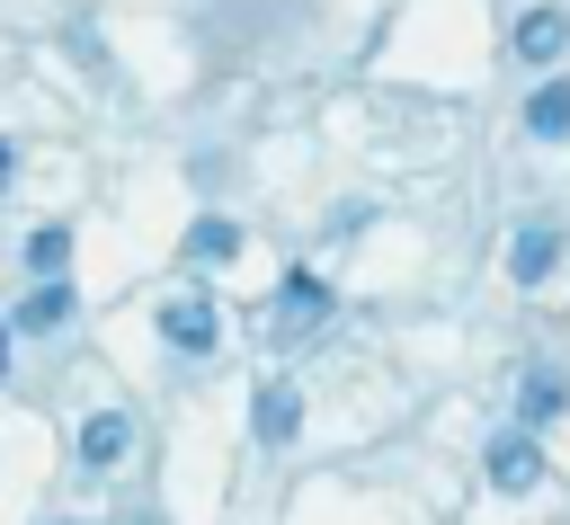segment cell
I'll use <instances>...</instances> for the list:
<instances>
[{"label":"cell","instance_id":"cell-11","mask_svg":"<svg viewBox=\"0 0 570 525\" xmlns=\"http://www.w3.org/2000/svg\"><path fill=\"white\" fill-rule=\"evenodd\" d=\"M561 400H570V383H561L552 365H525V383H517V418L543 427V418H561Z\"/></svg>","mask_w":570,"mask_h":525},{"label":"cell","instance_id":"cell-1","mask_svg":"<svg viewBox=\"0 0 570 525\" xmlns=\"http://www.w3.org/2000/svg\"><path fill=\"white\" fill-rule=\"evenodd\" d=\"M508 44H517V62L525 71H552L561 53H570V9H517V27H508Z\"/></svg>","mask_w":570,"mask_h":525},{"label":"cell","instance_id":"cell-2","mask_svg":"<svg viewBox=\"0 0 570 525\" xmlns=\"http://www.w3.org/2000/svg\"><path fill=\"white\" fill-rule=\"evenodd\" d=\"M330 303H338V294H330L312 267H294V276L276 285V338H303V329H321V320H330Z\"/></svg>","mask_w":570,"mask_h":525},{"label":"cell","instance_id":"cell-9","mask_svg":"<svg viewBox=\"0 0 570 525\" xmlns=\"http://www.w3.org/2000/svg\"><path fill=\"white\" fill-rule=\"evenodd\" d=\"M178 249H187V258H196V267H223V258H240V249H249V231H240V222H232V214H196V222H187V240H178Z\"/></svg>","mask_w":570,"mask_h":525},{"label":"cell","instance_id":"cell-7","mask_svg":"<svg viewBox=\"0 0 570 525\" xmlns=\"http://www.w3.org/2000/svg\"><path fill=\"white\" fill-rule=\"evenodd\" d=\"M134 454V418L125 409H89L80 418V472H116Z\"/></svg>","mask_w":570,"mask_h":525},{"label":"cell","instance_id":"cell-4","mask_svg":"<svg viewBox=\"0 0 570 525\" xmlns=\"http://www.w3.org/2000/svg\"><path fill=\"white\" fill-rule=\"evenodd\" d=\"M534 481H543V445H534V427H508V436H490V489L525 498Z\"/></svg>","mask_w":570,"mask_h":525},{"label":"cell","instance_id":"cell-6","mask_svg":"<svg viewBox=\"0 0 570 525\" xmlns=\"http://www.w3.org/2000/svg\"><path fill=\"white\" fill-rule=\"evenodd\" d=\"M249 436H258V445H294V436H303V392H294V383H258Z\"/></svg>","mask_w":570,"mask_h":525},{"label":"cell","instance_id":"cell-10","mask_svg":"<svg viewBox=\"0 0 570 525\" xmlns=\"http://www.w3.org/2000/svg\"><path fill=\"white\" fill-rule=\"evenodd\" d=\"M525 133L534 142H561L570 133V80H534L525 89Z\"/></svg>","mask_w":570,"mask_h":525},{"label":"cell","instance_id":"cell-5","mask_svg":"<svg viewBox=\"0 0 570 525\" xmlns=\"http://www.w3.org/2000/svg\"><path fill=\"white\" fill-rule=\"evenodd\" d=\"M71 311H80V294H71L62 276H36V285H27V303L9 311V329H18V338H53Z\"/></svg>","mask_w":570,"mask_h":525},{"label":"cell","instance_id":"cell-3","mask_svg":"<svg viewBox=\"0 0 570 525\" xmlns=\"http://www.w3.org/2000/svg\"><path fill=\"white\" fill-rule=\"evenodd\" d=\"M160 338H169L178 356H214L223 320H214V303H205V294H169V303H160Z\"/></svg>","mask_w":570,"mask_h":525},{"label":"cell","instance_id":"cell-12","mask_svg":"<svg viewBox=\"0 0 570 525\" xmlns=\"http://www.w3.org/2000/svg\"><path fill=\"white\" fill-rule=\"evenodd\" d=\"M18 258H27V276H62V258H71V231H62V222H36Z\"/></svg>","mask_w":570,"mask_h":525},{"label":"cell","instance_id":"cell-13","mask_svg":"<svg viewBox=\"0 0 570 525\" xmlns=\"http://www.w3.org/2000/svg\"><path fill=\"white\" fill-rule=\"evenodd\" d=\"M9 178H18V142H0V187H9Z\"/></svg>","mask_w":570,"mask_h":525},{"label":"cell","instance_id":"cell-14","mask_svg":"<svg viewBox=\"0 0 570 525\" xmlns=\"http://www.w3.org/2000/svg\"><path fill=\"white\" fill-rule=\"evenodd\" d=\"M9 338H18V329H9V320H0V383H9Z\"/></svg>","mask_w":570,"mask_h":525},{"label":"cell","instance_id":"cell-8","mask_svg":"<svg viewBox=\"0 0 570 525\" xmlns=\"http://www.w3.org/2000/svg\"><path fill=\"white\" fill-rule=\"evenodd\" d=\"M561 267V222H517V240H508V276L517 285H543Z\"/></svg>","mask_w":570,"mask_h":525}]
</instances>
